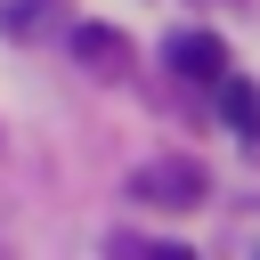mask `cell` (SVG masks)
Segmentation results:
<instances>
[{
    "instance_id": "1",
    "label": "cell",
    "mask_w": 260,
    "mask_h": 260,
    "mask_svg": "<svg viewBox=\"0 0 260 260\" xmlns=\"http://www.w3.org/2000/svg\"><path fill=\"white\" fill-rule=\"evenodd\" d=\"M203 162L195 154H162V162H138L130 171V203H146V211H195L203 203Z\"/></svg>"
},
{
    "instance_id": "2",
    "label": "cell",
    "mask_w": 260,
    "mask_h": 260,
    "mask_svg": "<svg viewBox=\"0 0 260 260\" xmlns=\"http://www.w3.org/2000/svg\"><path fill=\"white\" fill-rule=\"evenodd\" d=\"M162 57H171V73H187V81H219V73H228V41H219V32H171Z\"/></svg>"
},
{
    "instance_id": "3",
    "label": "cell",
    "mask_w": 260,
    "mask_h": 260,
    "mask_svg": "<svg viewBox=\"0 0 260 260\" xmlns=\"http://www.w3.org/2000/svg\"><path fill=\"white\" fill-rule=\"evenodd\" d=\"M73 57L98 65V73H122V65H130V41H122L114 24H73Z\"/></svg>"
},
{
    "instance_id": "4",
    "label": "cell",
    "mask_w": 260,
    "mask_h": 260,
    "mask_svg": "<svg viewBox=\"0 0 260 260\" xmlns=\"http://www.w3.org/2000/svg\"><path fill=\"white\" fill-rule=\"evenodd\" d=\"M219 114H228V130L260 138V81H236V73H219Z\"/></svg>"
},
{
    "instance_id": "5",
    "label": "cell",
    "mask_w": 260,
    "mask_h": 260,
    "mask_svg": "<svg viewBox=\"0 0 260 260\" xmlns=\"http://www.w3.org/2000/svg\"><path fill=\"white\" fill-rule=\"evenodd\" d=\"M41 16H49V0H8V8H0V24H8V32H32Z\"/></svg>"
}]
</instances>
